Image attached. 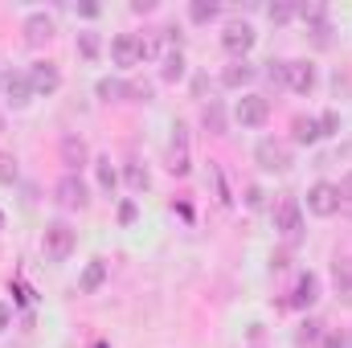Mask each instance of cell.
I'll list each match as a JSON object with an SVG mask.
<instances>
[{"instance_id":"obj_19","label":"cell","mask_w":352,"mask_h":348,"mask_svg":"<svg viewBox=\"0 0 352 348\" xmlns=\"http://www.w3.org/2000/svg\"><path fill=\"white\" fill-rule=\"evenodd\" d=\"M201 123H205V131H213V135H226V111H221V102H217V98H209V102H205V111H201Z\"/></svg>"},{"instance_id":"obj_11","label":"cell","mask_w":352,"mask_h":348,"mask_svg":"<svg viewBox=\"0 0 352 348\" xmlns=\"http://www.w3.org/2000/svg\"><path fill=\"white\" fill-rule=\"evenodd\" d=\"M173 131L176 135H173V152H168V173L173 176H188V168H192V164H188V135H184L180 123H176Z\"/></svg>"},{"instance_id":"obj_35","label":"cell","mask_w":352,"mask_h":348,"mask_svg":"<svg viewBox=\"0 0 352 348\" xmlns=\"http://www.w3.org/2000/svg\"><path fill=\"white\" fill-rule=\"evenodd\" d=\"M336 188H340V201H352V173L344 176V180H340V184H336Z\"/></svg>"},{"instance_id":"obj_13","label":"cell","mask_w":352,"mask_h":348,"mask_svg":"<svg viewBox=\"0 0 352 348\" xmlns=\"http://www.w3.org/2000/svg\"><path fill=\"white\" fill-rule=\"evenodd\" d=\"M50 37H54V17L33 12V17L25 21V41H29V45H41V41H50Z\"/></svg>"},{"instance_id":"obj_23","label":"cell","mask_w":352,"mask_h":348,"mask_svg":"<svg viewBox=\"0 0 352 348\" xmlns=\"http://www.w3.org/2000/svg\"><path fill=\"white\" fill-rule=\"evenodd\" d=\"M94 176H98V188H102V193H115L119 176L111 168V156H98V160H94Z\"/></svg>"},{"instance_id":"obj_6","label":"cell","mask_w":352,"mask_h":348,"mask_svg":"<svg viewBox=\"0 0 352 348\" xmlns=\"http://www.w3.org/2000/svg\"><path fill=\"white\" fill-rule=\"evenodd\" d=\"M274 230L287 238V242H299V230H303V217H299V201L287 197L278 209H274Z\"/></svg>"},{"instance_id":"obj_4","label":"cell","mask_w":352,"mask_h":348,"mask_svg":"<svg viewBox=\"0 0 352 348\" xmlns=\"http://www.w3.org/2000/svg\"><path fill=\"white\" fill-rule=\"evenodd\" d=\"M234 119L242 127H263L266 119H270V102H266L263 94H242L238 107H234Z\"/></svg>"},{"instance_id":"obj_3","label":"cell","mask_w":352,"mask_h":348,"mask_svg":"<svg viewBox=\"0 0 352 348\" xmlns=\"http://www.w3.org/2000/svg\"><path fill=\"white\" fill-rule=\"evenodd\" d=\"M307 209H311L316 217H332V213L340 209V188L328 184V180L311 184V188H307Z\"/></svg>"},{"instance_id":"obj_33","label":"cell","mask_w":352,"mask_h":348,"mask_svg":"<svg viewBox=\"0 0 352 348\" xmlns=\"http://www.w3.org/2000/svg\"><path fill=\"white\" fill-rule=\"evenodd\" d=\"M119 221H123V226L135 221V201H123V205H119Z\"/></svg>"},{"instance_id":"obj_9","label":"cell","mask_w":352,"mask_h":348,"mask_svg":"<svg viewBox=\"0 0 352 348\" xmlns=\"http://www.w3.org/2000/svg\"><path fill=\"white\" fill-rule=\"evenodd\" d=\"M221 45H226L230 54H238V58H242V54L254 45V29H250L246 21H230V25H226V33H221Z\"/></svg>"},{"instance_id":"obj_15","label":"cell","mask_w":352,"mask_h":348,"mask_svg":"<svg viewBox=\"0 0 352 348\" xmlns=\"http://www.w3.org/2000/svg\"><path fill=\"white\" fill-rule=\"evenodd\" d=\"M102 283H107V262H102V259H90L87 270H82V279H78V291H82V295H94Z\"/></svg>"},{"instance_id":"obj_32","label":"cell","mask_w":352,"mask_h":348,"mask_svg":"<svg viewBox=\"0 0 352 348\" xmlns=\"http://www.w3.org/2000/svg\"><path fill=\"white\" fill-rule=\"evenodd\" d=\"M246 205H250V209H263V205H266V193L258 188V184H250V188H246Z\"/></svg>"},{"instance_id":"obj_20","label":"cell","mask_w":352,"mask_h":348,"mask_svg":"<svg viewBox=\"0 0 352 348\" xmlns=\"http://www.w3.org/2000/svg\"><path fill=\"white\" fill-rule=\"evenodd\" d=\"M160 62H164V66H160V78H164V83H180V78H184V54H180V50H168Z\"/></svg>"},{"instance_id":"obj_37","label":"cell","mask_w":352,"mask_h":348,"mask_svg":"<svg viewBox=\"0 0 352 348\" xmlns=\"http://www.w3.org/2000/svg\"><path fill=\"white\" fill-rule=\"evenodd\" d=\"M78 12H82V17H98L102 8H98V4H90V0H82V4H78Z\"/></svg>"},{"instance_id":"obj_24","label":"cell","mask_w":352,"mask_h":348,"mask_svg":"<svg viewBox=\"0 0 352 348\" xmlns=\"http://www.w3.org/2000/svg\"><path fill=\"white\" fill-rule=\"evenodd\" d=\"M78 54H82L87 62H94V58L102 54V41H98V33H78Z\"/></svg>"},{"instance_id":"obj_7","label":"cell","mask_w":352,"mask_h":348,"mask_svg":"<svg viewBox=\"0 0 352 348\" xmlns=\"http://www.w3.org/2000/svg\"><path fill=\"white\" fill-rule=\"evenodd\" d=\"M111 58H115V66H140V62H144L140 37H135V33H119V37L111 41Z\"/></svg>"},{"instance_id":"obj_36","label":"cell","mask_w":352,"mask_h":348,"mask_svg":"<svg viewBox=\"0 0 352 348\" xmlns=\"http://www.w3.org/2000/svg\"><path fill=\"white\" fill-rule=\"evenodd\" d=\"M8 324H12V307H8V303H0V332H4Z\"/></svg>"},{"instance_id":"obj_28","label":"cell","mask_w":352,"mask_h":348,"mask_svg":"<svg viewBox=\"0 0 352 348\" xmlns=\"http://www.w3.org/2000/svg\"><path fill=\"white\" fill-rule=\"evenodd\" d=\"M16 180V160L8 152H0V184H12Z\"/></svg>"},{"instance_id":"obj_18","label":"cell","mask_w":352,"mask_h":348,"mask_svg":"<svg viewBox=\"0 0 352 348\" xmlns=\"http://www.w3.org/2000/svg\"><path fill=\"white\" fill-rule=\"evenodd\" d=\"M4 90H8L12 107H25V102H29V94H33V87H29V74H4Z\"/></svg>"},{"instance_id":"obj_26","label":"cell","mask_w":352,"mask_h":348,"mask_svg":"<svg viewBox=\"0 0 352 348\" xmlns=\"http://www.w3.org/2000/svg\"><path fill=\"white\" fill-rule=\"evenodd\" d=\"M123 176H127V184H131V188H148V168L127 164V168H123Z\"/></svg>"},{"instance_id":"obj_31","label":"cell","mask_w":352,"mask_h":348,"mask_svg":"<svg viewBox=\"0 0 352 348\" xmlns=\"http://www.w3.org/2000/svg\"><path fill=\"white\" fill-rule=\"evenodd\" d=\"M127 94L140 98V102H148L152 98V83H127Z\"/></svg>"},{"instance_id":"obj_25","label":"cell","mask_w":352,"mask_h":348,"mask_svg":"<svg viewBox=\"0 0 352 348\" xmlns=\"http://www.w3.org/2000/svg\"><path fill=\"white\" fill-rule=\"evenodd\" d=\"M266 17H270L274 25H287V21L295 17V4H283V0H278V4H270V8H266Z\"/></svg>"},{"instance_id":"obj_12","label":"cell","mask_w":352,"mask_h":348,"mask_svg":"<svg viewBox=\"0 0 352 348\" xmlns=\"http://www.w3.org/2000/svg\"><path fill=\"white\" fill-rule=\"evenodd\" d=\"M254 74H258V70H254V66H250L246 58H238L234 66H226V70H221V87H230V90L250 87V83H254Z\"/></svg>"},{"instance_id":"obj_27","label":"cell","mask_w":352,"mask_h":348,"mask_svg":"<svg viewBox=\"0 0 352 348\" xmlns=\"http://www.w3.org/2000/svg\"><path fill=\"white\" fill-rule=\"evenodd\" d=\"M336 287H340V295L352 303V270L349 266H340V262H336Z\"/></svg>"},{"instance_id":"obj_29","label":"cell","mask_w":352,"mask_h":348,"mask_svg":"<svg viewBox=\"0 0 352 348\" xmlns=\"http://www.w3.org/2000/svg\"><path fill=\"white\" fill-rule=\"evenodd\" d=\"M320 135H340V115H336V111L320 115Z\"/></svg>"},{"instance_id":"obj_34","label":"cell","mask_w":352,"mask_h":348,"mask_svg":"<svg viewBox=\"0 0 352 348\" xmlns=\"http://www.w3.org/2000/svg\"><path fill=\"white\" fill-rule=\"evenodd\" d=\"M324 348H349V340H344L340 332H328V336H324Z\"/></svg>"},{"instance_id":"obj_22","label":"cell","mask_w":352,"mask_h":348,"mask_svg":"<svg viewBox=\"0 0 352 348\" xmlns=\"http://www.w3.org/2000/svg\"><path fill=\"white\" fill-rule=\"evenodd\" d=\"M98 98L102 102H119V98H127V83L123 78H98Z\"/></svg>"},{"instance_id":"obj_10","label":"cell","mask_w":352,"mask_h":348,"mask_svg":"<svg viewBox=\"0 0 352 348\" xmlns=\"http://www.w3.org/2000/svg\"><path fill=\"white\" fill-rule=\"evenodd\" d=\"M287 87L295 90V94H311V90H316V66L303 62V58L287 62Z\"/></svg>"},{"instance_id":"obj_14","label":"cell","mask_w":352,"mask_h":348,"mask_svg":"<svg viewBox=\"0 0 352 348\" xmlns=\"http://www.w3.org/2000/svg\"><path fill=\"white\" fill-rule=\"evenodd\" d=\"M320 299V279L307 270V274H299V283H295V295H291V303L295 307H311Z\"/></svg>"},{"instance_id":"obj_38","label":"cell","mask_w":352,"mask_h":348,"mask_svg":"<svg viewBox=\"0 0 352 348\" xmlns=\"http://www.w3.org/2000/svg\"><path fill=\"white\" fill-rule=\"evenodd\" d=\"M0 135H4V115H0Z\"/></svg>"},{"instance_id":"obj_2","label":"cell","mask_w":352,"mask_h":348,"mask_svg":"<svg viewBox=\"0 0 352 348\" xmlns=\"http://www.w3.org/2000/svg\"><path fill=\"white\" fill-rule=\"evenodd\" d=\"M254 160H258L263 173H287V168H291V148H287L283 140H263V144L254 148Z\"/></svg>"},{"instance_id":"obj_16","label":"cell","mask_w":352,"mask_h":348,"mask_svg":"<svg viewBox=\"0 0 352 348\" xmlns=\"http://www.w3.org/2000/svg\"><path fill=\"white\" fill-rule=\"evenodd\" d=\"M291 140H295V144H316V140H320V119L295 115V119H291Z\"/></svg>"},{"instance_id":"obj_1","label":"cell","mask_w":352,"mask_h":348,"mask_svg":"<svg viewBox=\"0 0 352 348\" xmlns=\"http://www.w3.org/2000/svg\"><path fill=\"white\" fill-rule=\"evenodd\" d=\"M74 242H78V234H74L66 221H50L45 234H41V250H45L50 262H66L74 254Z\"/></svg>"},{"instance_id":"obj_5","label":"cell","mask_w":352,"mask_h":348,"mask_svg":"<svg viewBox=\"0 0 352 348\" xmlns=\"http://www.w3.org/2000/svg\"><path fill=\"white\" fill-rule=\"evenodd\" d=\"M54 193H58V205H62V209H87V201H90L87 184H82V176L78 173H66L62 180H58Z\"/></svg>"},{"instance_id":"obj_30","label":"cell","mask_w":352,"mask_h":348,"mask_svg":"<svg viewBox=\"0 0 352 348\" xmlns=\"http://www.w3.org/2000/svg\"><path fill=\"white\" fill-rule=\"evenodd\" d=\"M320 328H324V324L307 320V324H303V332H299V340H303V345H316V340H324V336H320Z\"/></svg>"},{"instance_id":"obj_21","label":"cell","mask_w":352,"mask_h":348,"mask_svg":"<svg viewBox=\"0 0 352 348\" xmlns=\"http://www.w3.org/2000/svg\"><path fill=\"white\" fill-rule=\"evenodd\" d=\"M217 12H221V4H217V0H192V4H188V17H192L197 25L217 21Z\"/></svg>"},{"instance_id":"obj_17","label":"cell","mask_w":352,"mask_h":348,"mask_svg":"<svg viewBox=\"0 0 352 348\" xmlns=\"http://www.w3.org/2000/svg\"><path fill=\"white\" fill-rule=\"evenodd\" d=\"M62 160L70 164V173H78V168L87 164V144H82L78 135H66V140H62Z\"/></svg>"},{"instance_id":"obj_8","label":"cell","mask_w":352,"mask_h":348,"mask_svg":"<svg viewBox=\"0 0 352 348\" xmlns=\"http://www.w3.org/2000/svg\"><path fill=\"white\" fill-rule=\"evenodd\" d=\"M29 87H33V94H54V90L62 87L58 66L54 62H33L29 66Z\"/></svg>"}]
</instances>
